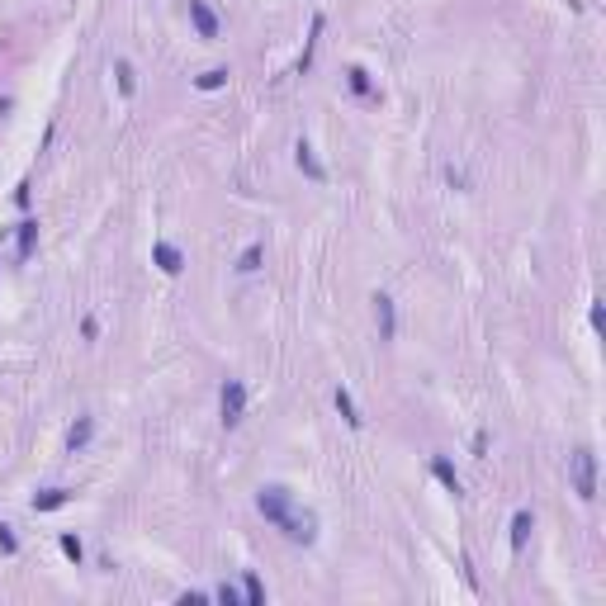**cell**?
Listing matches in <instances>:
<instances>
[{"mask_svg": "<svg viewBox=\"0 0 606 606\" xmlns=\"http://www.w3.org/2000/svg\"><path fill=\"white\" fill-rule=\"evenodd\" d=\"M569 474H573V493H578L582 502L597 498V450H573L569 455Z\"/></svg>", "mask_w": 606, "mask_h": 606, "instance_id": "6da1fadb", "label": "cell"}, {"mask_svg": "<svg viewBox=\"0 0 606 606\" xmlns=\"http://www.w3.org/2000/svg\"><path fill=\"white\" fill-rule=\"evenodd\" d=\"M256 512H261L270 526H280V521L294 512V493H289V488H280V483H265L261 493H256Z\"/></svg>", "mask_w": 606, "mask_h": 606, "instance_id": "7a4b0ae2", "label": "cell"}, {"mask_svg": "<svg viewBox=\"0 0 606 606\" xmlns=\"http://www.w3.org/2000/svg\"><path fill=\"white\" fill-rule=\"evenodd\" d=\"M280 530H285V540H294V545H313L317 540V516L313 512H289V516L280 521Z\"/></svg>", "mask_w": 606, "mask_h": 606, "instance_id": "3957f363", "label": "cell"}, {"mask_svg": "<svg viewBox=\"0 0 606 606\" xmlns=\"http://www.w3.org/2000/svg\"><path fill=\"white\" fill-rule=\"evenodd\" d=\"M246 417V389H242V379H228L223 384V426H242Z\"/></svg>", "mask_w": 606, "mask_h": 606, "instance_id": "277c9868", "label": "cell"}, {"mask_svg": "<svg viewBox=\"0 0 606 606\" xmlns=\"http://www.w3.org/2000/svg\"><path fill=\"white\" fill-rule=\"evenodd\" d=\"M374 327H379V342H394L398 337V313H394V298L389 294H374Z\"/></svg>", "mask_w": 606, "mask_h": 606, "instance_id": "5b68a950", "label": "cell"}, {"mask_svg": "<svg viewBox=\"0 0 606 606\" xmlns=\"http://www.w3.org/2000/svg\"><path fill=\"white\" fill-rule=\"evenodd\" d=\"M431 474H436V483L446 488L450 498H464V478L455 474V464H450L446 455H431Z\"/></svg>", "mask_w": 606, "mask_h": 606, "instance_id": "8992f818", "label": "cell"}, {"mask_svg": "<svg viewBox=\"0 0 606 606\" xmlns=\"http://www.w3.org/2000/svg\"><path fill=\"white\" fill-rule=\"evenodd\" d=\"M190 24L199 28V38H204V43H213V38H218V15L209 10V0H190Z\"/></svg>", "mask_w": 606, "mask_h": 606, "instance_id": "52a82bcc", "label": "cell"}, {"mask_svg": "<svg viewBox=\"0 0 606 606\" xmlns=\"http://www.w3.org/2000/svg\"><path fill=\"white\" fill-rule=\"evenodd\" d=\"M152 261H157L161 275H180V270H185V256H180L176 242H152Z\"/></svg>", "mask_w": 606, "mask_h": 606, "instance_id": "ba28073f", "label": "cell"}, {"mask_svg": "<svg viewBox=\"0 0 606 606\" xmlns=\"http://www.w3.org/2000/svg\"><path fill=\"white\" fill-rule=\"evenodd\" d=\"M294 166H298V171H303V176H308V180H327V171H322V166H317V157H313V147H308V142H298V147H294Z\"/></svg>", "mask_w": 606, "mask_h": 606, "instance_id": "9c48e42d", "label": "cell"}, {"mask_svg": "<svg viewBox=\"0 0 606 606\" xmlns=\"http://www.w3.org/2000/svg\"><path fill=\"white\" fill-rule=\"evenodd\" d=\"M71 502V488H43V493H33V512H57V507H67Z\"/></svg>", "mask_w": 606, "mask_h": 606, "instance_id": "30bf717a", "label": "cell"}, {"mask_svg": "<svg viewBox=\"0 0 606 606\" xmlns=\"http://www.w3.org/2000/svg\"><path fill=\"white\" fill-rule=\"evenodd\" d=\"M90 436H95V417H76V426L67 431V450H71V455H81V450L90 446Z\"/></svg>", "mask_w": 606, "mask_h": 606, "instance_id": "8fae6325", "label": "cell"}, {"mask_svg": "<svg viewBox=\"0 0 606 606\" xmlns=\"http://www.w3.org/2000/svg\"><path fill=\"white\" fill-rule=\"evenodd\" d=\"M530 530H535V516H530L526 507H521V512H516V516H512V550H516V554L526 550V540H530Z\"/></svg>", "mask_w": 606, "mask_h": 606, "instance_id": "7c38bea8", "label": "cell"}, {"mask_svg": "<svg viewBox=\"0 0 606 606\" xmlns=\"http://www.w3.org/2000/svg\"><path fill=\"white\" fill-rule=\"evenodd\" d=\"M332 403H337V412L346 417V426H355V431L365 426V417H360V407H355V398H351V389H337V394H332Z\"/></svg>", "mask_w": 606, "mask_h": 606, "instance_id": "4fadbf2b", "label": "cell"}, {"mask_svg": "<svg viewBox=\"0 0 606 606\" xmlns=\"http://www.w3.org/2000/svg\"><path fill=\"white\" fill-rule=\"evenodd\" d=\"M114 76H119V95H124V100H133V90H137V71H133L128 57H119V62H114Z\"/></svg>", "mask_w": 606, "mask_h": 606, "instance_id": "5bb4252c", "label": "cell"}, {"mask_svg": "<svg viewBox=\"0 0 606 606\" xmlns=\"http://www.w3.org/2000/svg\"><path fill=\"white\" fill-rule=\"evenodd\" d=\"M261 261H265V246H261V242H251V246L237 256V275H256V270H261Z\"/></svg>", "mask_w": 606, "mask_h": 606, "instance_id": "9a60e30c", "label": "cell"}, {"mask_svg": "<svg viewBox=\"0 0 606 606\" xmlns=\"http://www.w3.org/2000/svg\"><path fill=\"white\" fill-rule=\"evenodd\" d=\"M33 246H38V223L24 218V223H19V256H33Z\"/></svg>", "mask_w": 606, "mask_h": 606, "instance_id": "2e32d148", "label": "cell"}, {"mask_svg": "<svg viewBox=\"0 0 606 606\" xmlns=\"http://www.w3.org/2000/svg\"><path fill=\"white\" fill-rule=\"evenodd\" d=\"M228 76H233L228 67H213V71H204L194 85H199V90H223V85H228Z\"/></svg>", "mask_w": 606, "mask_h": 606, "instance_id": "e0dca14e", "label": "cell"}, {"mask_svg": "<svg viewBox=\"0 0 606 606\" xmlns=\"http://www.w3.org/2000/svg\"><path fill=\"white\" fill-rule=\"evenodd\" d=\"M242 592H246V602H251V606L265 602V582L256 578V573H242Z\"/></svg>", "mask_w": 606, "mask_h": 606, "instance_id": "ac0fdd59", "label": "cell"}, {"mask_svg": "<svg viewBox=\"0 0 606 606\" xmlns=\"http://www.w3.org/2000/svg\"><path fill=\"white\" fill-rule=\"evenodd\" d=\"M62 554H67L71 564H81V559H85V545H81V535H62Z\"/></svg>", "mask_w": 606, "mask_h": 606, "instance_id": "d6986e66", "label": "cell"}, {"mask_svg": "<svg viewBox=\"0 0 606 606\" xmlns=\"http://www.w3.org/2000/svg\"><path fill=\"white\" fill-rule=\"evenodd\" d=\"M0 554H19V540H15V526L0 521Z\"/></svg>", "mask_w": 606, "mask_h": 606, "instance_id": "ffe728a7", "label": "cell"}, {"mask_svg": "<svg viewBox=\"0 0 606 606\" xmlns=\"http://www.w3.org/2000/svg\"><path fill=\"white\" fill-rule=\"evenodd\" d=\"M351 90H355V95H369V76L360 67H351Z\"/></svg>", "mask_w": 606, "mask_h": 606, "instance_id": "44dd1931", "label": "cell"}, {"mask_svg": "<svg viewBox=\"0 0 606 606\" xmlns=\"http://www.w3.org/2000/svg\"><path fill=\"white\" fill-rule=\"evenodd\" d=\"M213 597H218V602H228V606H237V602H242V592L233 587V582H223V587H218Z\"/></svg>", "mask_w": 606, "mask_h": 606, "instance_id": "7402d4cb", "label": "cell"}, {"mask_svg": "<svg viewBox=\"0 0 606 606\" xmlns=\"http://www.w3.org/2000/svg\"><path fill=\"white\" fill-rule=\"evenodd\" d=\"M81 337H85V342H95V337H100V322H95V317H85V322H81Z\"/></svg>", "mask_w": 606, "mask_h": 606, "instance_id": "603a6c76", "label": "cell"}, {"mask_svg": "<svg viewBox=\"0 0 606 606\" xmlns=\"http://www.w3.org/2000/svg\"><path fill=\"white\" fill-rule=\"evenodd\" d=\"M446 180H450V185H460V190H464V185H469V176H464V171H455V166H450V171H446Z\"/></svg>", "mask_w": 606, "mask_h": 606, "instance_id": "cb8c5ba5", "label": "cell"}, {"mask_svg": "<svg viewBox=\"0 0 606 606\" xmlns=\"http://www.w3.org/2000/svg\"><path fill=\"white\" fill-rule=\"evenodd\" d=\"M483 450H488V431H478V436H474V460H483Z\"/></svg>", "mask_w": 606, "mask_h": 606, "instance_id": "d4e9b609", "label": "cell"}]
</instances>
